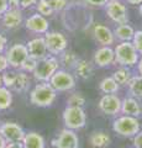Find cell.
Returning <instances> with one entry per match:
<instances>
[{"label":"cell","instance_id":"obj_1","mask_svg":"<svg viewBox=\"0 0 142 148\" xmlns=\"http://www.w3.org/2000/svg\"><path fill=\"white\" fill-rule=\"evenodd\" d=\"M56 92L57 91L52 88L49 82H41L30 92V101L32 105L40 106V108L51 106L56 100Z\"/></svg>","mask_w":142,"mask_h":148},{"label":"cell","instance_id":"obj_2","mask_svg":"<svg viewBox=\"0 0 142 148\" xmlns=\"http://www.w3.org/2000/svg\"><path fill=\"white\" fill-rule=\"evenodd\" d=\"M114 53H115V62L121 67H134L140 59L139 53L131 41L119 43L114 48Z\"/></svg>","mask_w":142,"mask_h":148},{"label":"cell","instance_id":"obj_3","mask_svg":"<svg viewBox=\"0 0 142 148\" xmlns=\"http://www.w3.org/2000/svg\"><path fill=\"white\" fill-rule=\"evenodd\" d=\"M58 67L59 62L54 56H46L45 58L37 62V66L32 74L40 82H49L51 77L58 71Z\"/></svg>","mask_w":142,"mask_h":148},{"label":"cell","instance_id":"obj_4","mask_svg":"<svg viewBox=\"0 0 142 148\" xmlns=\"http://www.w3.org/2000/svg\"><path fill=\"white\" fill-rule=\"evenodd\" d=\"M63 122L69 130H79L85 126L86 115L82 106H67L63 111Z\"/></svg>","mask_w":142,"mask_h":148},{"label":"cell","instance_id":"obj_5","mask_svg":"<svg viewBox=\"0 0 142 148\" xmlns=\"http://www.w3.org/2000/svg\"><path fill=\"white\" fill-rule=\"evenodd\" d=\"M114 132L123 137H134L140 131V122L137 117L123 115V116L116 119L113 125Z\"/></svg>","mask_w":142,"mask_h":148},{"label":"cell","instance_id":"obj_6","mask_svg":"<svg viewBox=\"0 0 142 148\" xmlns=\"http://www.w3.org/2000/svg\"><path fill=\"white\" fill-rule=\"evenodd\" d=\"M105 11L110 20L117 25L129 22V11L121 0H109L105 5Z\"/></svg>","mask_w":142,"mask_h":148},{"label":"cell","instance_id":"obj_7","mask_svg":"<svg viewBox=\"0 0 142 148\" xmlns=\"http://www.w3.org/2000/svg\"><path fill=\"white\" fill-rule=\"evenodd\" d=\"M45 42H46V46H47L48 53H51L52 56H58L63 53L67 49V46H68V40L66 38V36L62 32H58V31L46 32Z\"/></svg>","mask_w":142,"mask_h":148},{"label":"cell","instance_id":"obj_8","mask_svg":"<svg viewBox=\"0 0 142 148\" xmlns=\"http://www.w3.org/2000/svg\"><path fill=\"white\" fill-rule=\"evenodd\" d=\"M49 84L56 91H68L74 88L75 80L71 73L66 71H58L49 79Z\"/></svg>","mask_w":142,"mask_h":148},{"label":"cell","instance_id":"obj_9","mask_svg":"<svg viewBox=\"0 0 142 148\" xmlns=\"http://www.w3.org/2000/svg\"><path fill=\"white\" fill-rule=\"evenodd\" d=\"M29 57V51H27L26 45L22 43H15L12 45L6 52V59L9 66L12 68H21L22 63L25 62V59Z\"/></svg>","mask_w":142,"mask_h":148},{"label":"cell","instance_id":"obj_10","mask_svg":"<svg viewBox=\"0 0 142 148\" xmlns=\"http://www.w3.org/2000/svg\"><path fill=\"white\" fill-rule=\"evenodd\" d=\"M0 135L6 142H22L25 137V131L16 122H5L0 125Z\"/></svg>","mask_w":142,"mask_h":148},{"label":"cell","instance_id":"obj_11","mask_svg":"<svg viewBox=\"0 0 142 148\" xmlns=\"http://www.w3.org/2000/svg\"><path fill=\"white\" fill-rule=\"evenodd\" d=\"M52 145L54 148H79V138L73 130L64 128L52 141Z\"/></svg>","mask_w":142,"mask_h":148},{"label":"cell","instance_id":"obj_12","mask_svg":"<svg viewBox=\"0 0 142 148\" xmlns=\"http://www.w3.org/2000/svg\"><path fill=\"white\" fill-rule=\"evenodd\" d=\"M25 27L29 31L34 32V34H46V32L48 31L49 22L46 16L40 15L38 12H36L26 18Z\"/></svg>","mask_w":142,"mask_h":148},{"label":"cell","instance_id":"obj_13","mask_svg":"<svg viewBox=\"0 0 142 148\" xmlns=\"http://www.w3.org/2000/svg\"><path fill=\"white\" fill-rule=\"evenodd\" d=\"M99 109L105 115H116L121 111V100L114 94H105L99 101Z\"/></svg>","mask_w":142,"mask_h":148},{"label":"cell","instance_id":"obj_14","mask_svg":"<svg viewBox=\"0 0 142 148\" xmlns=\"http://www.w3.org/2000/svg\"><path fill=\"white\" fill-rule=\"evenodd\" d=\"M27 51H29V56L36 58L37 61L45 58L46 56H48L47 46L45 42V37H36V38L30 40L26 45Z\"/></svg>","mask_w":142,"mask_h":148},{"label":"cell","instance_id":"obj_15","mask_svg":"<svg viewBox=\"0 0 142 148\" xmlns=\"http://www.w3.org/2000/svg\"><path fill=\"white\" fill-rule=\"evenodd\" d=\"M3 17V25L4 27H6L9 30L17 29L20 27L22 21H24V15H22L21 9H10L4 12Z\"/></svg>","mask_w":142,"mask_h":148},{"label":"cell","instance_id":"obj_16","mask_svg":"<svg viewBox=\"0 0 142 148\" xmlns=\"http://www.w3.org/2000/svg\"><path fill=\"white\" fill-rule=\"evenodd\" d=\"M94 63L98 67H108L115 63V53L110 46H103L94 53Z\"/></svg>","mask_w":142,"mask_h":148},{"label":"cell","instance_id":"obj_17","mask_svg":"<svg viewBox=\"0 0 142 148\" xmlns=\"http://www.w3.org/2000/svg\"><path fill=\"white\" fill-rule=\"evenodd\" d=\"M93 35H94L95 41L102 46H111L114 43V41H115L114 32L108 26L102 25V24H97L94 26Z\"/></svg>","mask_w":142,"mask_h":148},{"label":"cell","instance_id":"obj_18","mask_svg":"<svg viewBox=\"0 0 142 148\" xmlns=\"http://www.w3.org/2000/svg\"><path fill=\"white\" fill-rule=\"evenodd\" d=\"M121 112L129 116L137 117L142 112L141 105L135 98H126L121 101Z\"/></svg>","mask_w":142,"mask_h":148},{"label":"cell","instance_id":"obj_19","mask_svg":"<svg viewBox=\"0 0 142 148\" xmlns=\"http://www.w3.org/2000/svg\"><path fill=\"white\" fill-rule=\"evenodd\" d=\"M111 138L104 131H94L89 137V143L93 148H108Z\"/></svg>","mask_w":142,"mask_h":148},{"label":"cell","instance_id":"obj_20","mask_svg":"<svg viewBox=\"0 0 142 148\" xmlns=\"http://www.w3.org/2000/svg\"><path fill=\"white\" fill-rule=\"evenodd\" d=\"M24 148H46L43 137L37 132H29L25 133V137L22 140Z\"/></svg>","mask_w":142,"mask_h":148},{"label":"cell","instance_id":"obj_21","mask_svg":"<svg viewBox=\"0 0 142 148\" xmlns=\"http://www.w3.org/2000/svg\"><path fill=\"white\" fill-rule=\"evenodd\" d=\"M134 34H135V30L132 29L129 24H120V25H117V27L115 30H114V36H115L117 40H120L121 42L132 41Z\"/></svg>","mask_w":142,"mask_h":148},{"label":"cell","instance_id":"obj_22","mask_svg":"<svg viewBox=\"0 0 142 148\" xmlns=\"http://www.w3.org/2000/svg\"><path fill=\"white\" fill-rule=\"evenodd\" d=\"M74 69L77 75L80 77L82 79H88L93 74V66L89 61H85V59H79L74 66Z\"/></svg>","mask_w":142,"mask_h":148},{"label":"cell","instance_id":"obj_23","mask_svg":"<svg viewBox=\"0 0 142 148\" xmlns=\"http://www.w3.org/2000/svg\"><path fill=\"white\" fill-rule=\"evenodd\" d=\"M99 88L104 94H115L119 90V84L113 77H108L100 82Z\"/></svg>","mask_w":142,"mask_h":148},{"label":"cell","instance_id":"obj_24","mask_svg":"<svg viewBox=\"0 0 142 148\" xmlns=\"http://www.w3.org/2000/svg\"><path fill=\"white\" fill-rule=\"evenodd\" d=\"M113 78L116 80V83L119 85L120 84L125 85V84H127V83L130 82V79L132 77H131V72H130L129 68L127 67H121V68H119L117 71L114 72Z\"/></svg>","mask_w":142,"mask_h":148},{"label":"cell","instance_id":"obj_25","mask_svg":"<svg viewBox=\"0 0 142 148\" xmlns=\"http://www.w3.org/2000/svg\"><path fill=\"white\" fill-rule=\"evenodd\" d=\"M30 84V79H29V75L25 73V72H19L16 73V78H15V83H14V89L16 91H25L27 89V86Z\"/></svg>","mask_w":142,"mask_h":148},{"label":"cell","instance_id":"obj_26","mask_svg":"<svg viewBox=\"0 0 142 148\" xmlns=\"http://www.w3.org/2000/svg\"><path fill=\"white\" fill-rule=\"evenodd\" d=\"M12 104V94L6 86H0V110H6Z\"/></svg>","mask_w":142,"mask_h":148},{"label":"cell","instance_id":"obj_27","mask_svg":"<svg viewBox=\"0 0 142 148\" xmlns=\"http://www.w3.org/2000/svg\"><path fill=\"white\" fill-rule=\"evenodd\" d=\"M127 84H129L130 92L135 98H142V75L132 77Z\"/></svg>","mask_w":142,"mask_h":148},{"label":"cell","instance_id":"obj_28","mask_svg":"<svg viewBox=\"0 0 142 148\" xmlns=\"http://www.w3.org/2000/svg\"><path fill=\"white\" fill-rule=\"evenodd\" d=\"M61 63L66 67H74L77 62L79 61L78 56L73 52V51H64L63 53H61Z\"/></svg>","mask_w":142,"mask_h":148},{"label":"cell","instance_id":"obj_29","mask_svg":"<svg viewBox=\"0 0 142 148\" xmlns=\"http://www.w3.org/2000/svg\"><path fill=\"white\" fill-rule=\"evenodd\" d=\"M35 5H36V11H37L40 15H43L46 17L51 16L52 14L54 12L52 10V8L49 6L47 0H37V3H36Z\"/></svg>","mask_w":142,"mask_h":148},{"label":"cell","instance_id":"obj_30","mask_svg":"<svg viewBox=\"0 0 142 148\" xmlns=\"http://www.w3.org/2000/svg\"><path fill=\"white\" fill-rule=\"evenodd\" d=\"M37 62H38V61H37L36 58L29 56V57L25 59V62L22 63V66H21L20 69H22V71L26 72V73H34L36 66H37Z\"/></svg>","mask_w":142,"mask_h":148},{"label":"cell","instance_id":"obj_31","mask_svg":"<svg viewBox=\"0 0 142 148\" xmlns=\"http://www.w3.org/2000/svg\"><path fill=\"white\" fill-rule=\"evenodd\" d=\"M67 104L68 106H83L85 104V98L82 95V92H75L69 96Z\"/></svg>","mask_w":142,"mask_h":148},{"label":"cell","instance_id":"obj_32","mask_svg":"<svg viewBox=\"0 0 142 148\" xmlns=\"http://www.w3.org/2000/svg\"><path fill=\"white\" fill-rule=\"evenodd\" d=\"M1 77H3V85H4V86L9 88V89L14 86V83H15V78H16V73H15V72L5 71Z\"/></svg>","mask_w":142,"mask_h":148},{"label":"cell","instance_id":"obj_33","mask_svg":"<svg viewBox=\"0 0 142 148\" xmlns=\"http://www.w3.org/2000/svg\"><path fill=\"white\" fill-rule=\"evenodd\" d=\"M132 45L135 46V48L137 51V53L142 56V30L135 31L134 34V38H132Z\"/></svg>","mask_w":142,"mask_h":148},{"label":"cell","instance_id":"obj_34","mask_svg":"<svg viewBox=\"0 0 142 148\" xmlns=\"http://www.w3.org/2000/svg\"><path fill=\"white\" fill-rule=\"evenodd\" d=\"M53 11H62L67 6V0H47Z\"/></svg>","mask_w":142,"mask_h":148},{"label":"cell","instance_id":"obj_35","mask_svg":"<svg viewBox=\"0 0 142 148\" xmlns=\"http://www.w3.org/2000/svg\"><path fill=\"white\" fill-rule=\"evenodd\" d=\"M84 1L88 4L90 6H97V8H100V6H105L106 3L109 0H84Z\"/></svg>","mask_w":142,"mask_h":148},{"label":"cell","instance_id":"obj_36","mask_svg":"<svg viewBox=\"0 0 142 148\" xmlns=\"http://www.w3.org/2000/svg\"><path fill=\"white\" fill-rule=\"evenodd\" d=\"M134 147L135 148H142V130L134 136Z\"/></svg>","mask_w":142,"mask_h":148},{"label":"cell","instance_id":"obj_37","mask_svg":"<svg viewBox=\"0 0 142 148\" xmlns=\"http://www.w3.org/2000/svg\"><path fill=\"white\" fill-rule=\"evenodd\" d=\"M8 68H9V63H8L6 56H4V54L0 53V73L5 72Z\"/></svg>","mask_w":142,"mask_h":148},{"label":"cell","instance_id":"obj_38","mask_svg":"<svg viewBox=\"0 0 142 148\" xmlns=\"http://www.w3.org/2000/svg\"><path fill=\"white\" fill-rule=\"evenodd\" d=\"M19 3H20L21 9H27V8H31L32 5H35L37 3V0H19Z\"/></svg>","mask_w":142,"mask_h":148},{"label":"cell","instance_id":"obj_39","mask_svg":"<svg viewBox=\"0 0 142 148\" xmlns=\"http://www.w3.org/2000/svg\"><path fill=\"white\" fill-rule=\"evenodd\" d=\"M6 43H8L6 37L4 36L1 32H0V53H3L4 51H5V48H6Z\"/></svg>","mask_w":142,"mask_h":148},{"label":"cell","instance_id":"obj_40","mask_svg":"<svg viewBox=\"0 0 142 148\" xmlns=\"http://www.w3.org/2000/svg\"><path fill=\"white\" fill-rule=\"evenodd\" d=\"M9 9V5H8V0H0V16L4 15V12Z\"/></svg>","mask_w":142,"mask_h":148},{"label":"cell","instance_id":"obj_41","mask_svg":"<svg viewBox=\"0 0 142 148\" xmlns=\"http://www.w3.org/2000/svg\"><path fill=\"white\" fill-rule=\"evenodd\" d=\"M8 5L10 9H21L19 0H8Z\"/></svg>","mask_w":142,"mask_h":148},{"label":"cell","instance_id":"obj_42","mask_svg":"<svg viewBox=\"0 0 142 148\" xmlns=\"http://www.w3.org/2000/svg\"><path fill=\"white\" fill-rule=\"evenodd\" d=\"M5 148H24L21 142H9L6 143Z\"/></svg>","mask_w":142,"mask_h":148},{"label":"cell","instance_id":"obj_43","mask_svg":"<svg viewBox=\"0 0 142 148\" xmlns=\"http://www.w3.org/2000/svg\"><path fill=\"white\" fill-rule=\"evenodd\" d=\"M126 1L130 5H140V4H142V0H126Z\"/></svg>","mask_w":142,"mask_h":148},{"label":"cell","instance_id":"obj_44","mask_svg":"<svg viewBox=\"0 0 142 148\" xmlns=\"http://www.w3.org/2000/svg\"><path fill=\"white\" fill-rule=\"evenodd\" d=\"M6 140L1 135H0V148H5V146H6Z\"/></svg>","mask_w":142,"mask_h":148},{"label":"cell","instance_id":"obj_45","mask_svg":"<svg viewBox=\"0 0 142 148\" xmlns=\"http://www.w3.org/2000/svg\"><path fill=\"white\" fill-rule=\"evenodd\" d=\"M137 69H139L140 75H142V58L139 59V62H137Z\"/></svg>","mask_w":142,"mask_h":148},{"label":"cell","instance_id":"obj_46","mask_svg":"<svg viewBox=\"0 0 142 148\" xmlns=\"http://www.w3.org/2000/svg\"><path fill=\"white\" fill-rule=\"evenodd\" d=\"M139 12H140V15L142 16V4H140V5H139Z\"/></svg>","mask_w":142,"mask_h":148},{"label":"cell","instance_id":"obj_47","mask_svg":"<svg viewBox=\"0 0 142 148\" xmlns=\"http://www.w3.org/2000/svg\"><path fill=\"white\" fill-rule=\"evenodd\" d=\"M3 85V77H1V74H0V86Z\"/></svg>","mask_w":142,"mask_h":148}]
</instances>
